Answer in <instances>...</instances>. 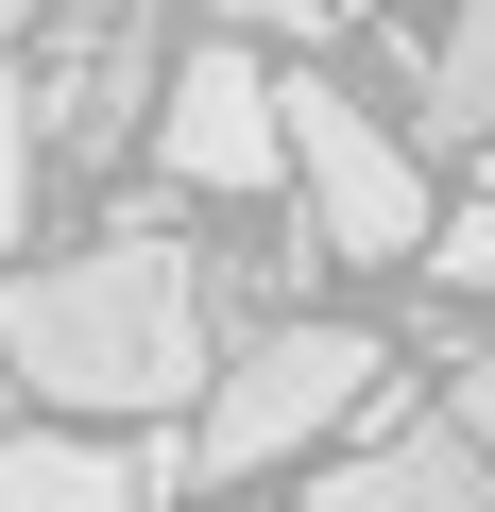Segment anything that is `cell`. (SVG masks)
Wrapping results in <instances>:
<instances>
[{"instance_id":"1","label":"cell","mask_w":495,"mask_h":512,"mask_svg":"<svg viewBox=\"0 0 495 512\" xmlns=\"http://www.w3.org/2000/svg\"><path fill=\"white\" fill-rule=\"evenodd\" d=\"M222 291L205 256L171 222H120V239H69L35 256V274H0V359H18V393L52 410H103V427H171L222 393Z\"/></svg>"},{"instance_id":"2","label":"cell","mask_w":495,"mask_h":512,"mask_svg":"<svg viewBox=\"0 0 495 512\" xmlns=\"http://www.w3.org/2000/svg\"><path fill=\"white\" fill-rule=\"evenodd\" d=\"M376 393H393V359H376L359 325H308V308H274L257 342L222 359V393H205L188 427H205V478H274V461H308L325 427H359Z\"/></svg>"},{"instance_id":"3","label":"cell","mask_w":495,"mask_h":512,"mask_svg":"<svg viewBox=\"0 0 495 512\" xmlns=\"http://www.w3.org/2000/svg\"><path fill=\"white\" fill-rule=\"evenodd\" d=\"M291 188H308V239L325 256H376V274H427V239H444L410 137L359 86H325V69H291Z\"/></svg>"},{"instance_id":"4","label":"cell","mask_w":495,"mask_h":512,"mask_svg":"<svg viewBox=\"0 0 495 512\" xmlns=\"http://www.w3.org/2000/svg\"><path fill=\"white\" fill-rule=\"evenodd\" d=\"M154 154H171V188H274L291 171V86L222 35V52H188L154 86Z\"/></svg>"},{"instance_id":"5","label":"cell","mask_w":495,"mask_h":512,"mask_svg":"<svg viewBox=\"0 0 495 512\" xmlns=\"http://www.w3.org/2000/svg\"><path fill=\"white\" fill-rule=\"evenodd\" d=\"M308 495H325V512H478V495H495V427H478V410L376 393V444H342Z\"/></svg>"},{"instance_id":"6","label":"cell","mask_w":495,"mask_h":512,"mask_svg":"<svg viewBox=\"0 0 495 512\" xmlns=\"http://www.w3.org/2000/svg\"><path fill=\"white\" fill-rule=\"evenodd\" d=\"M410 137H444V154H478V137H495V0H444V52H427Z\"/></svg>"},{"instance_id":"7","label":"cell","mask_w":495,"mask_h":512,"mask_svg":"<svg viewBox=\"0 0 495 512\" xmlns=\"http://www.w3.org/2000/svg\"><path fill=\"white\" fill-rule=\"evenodd\" d=\"M427 291L495 308V188H478V205H444V239H427Z\"/></svg>"},{"instance_id":"8","label":"cell","mask_w":495,"mask_h":512,"mask_svg":"<svg viewBox=\"0 0 495 512\" xmlns=\"http://www.w3.org/2000/svg\"><path fill=\"white\" fill-rule=\"evenodd\" d=\"M35 137H52V103L0 69V239H18V205H35Z\"/></svg>"},{"instance_id":"9","label":"cell","mask_w":495,"mask_h":512,"mask_svg":"<svg viewBox=\"0 0 495 512\" xmlns=\"http://www.w3.org/2000/svg\"><path fill=\"white\" fill-rule=\"evenodd\" d=\"M222 18H239V35H325L342 0H222Z\"/></svg>"},{"instance_id":"10","label":"cell","mask_w":495,"mask_h":512,"mask_svg":"<svg viewBox=\"0 0 495 512\" xmlns=\"http://www.w3.org/2000/svg\"><path fill=\"white\" fill-rule=\"evenodd\" d=\"M461 410H478V427H495V325H478V359H461Z\"/></svg>"},{"instance_id":"11","label":"cell","mask_w":495,"mask_h":512,"mask_svg":"<svg viewBox=\"0 0 495 512\" xmlns=\"http://www.w3.org/2000/svg\"><path fill=\"white\" fill-rule=\"evenodd\" d=\"M18 18H35V0H0V35H18Z\"/></svg>"}]
</instances>
